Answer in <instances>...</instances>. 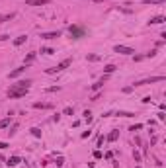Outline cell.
Returning a JSON list of instances; mask_svg holds the SVG:
<instances>
[{
    "instance_id": "cell-1",
    "label": "cell",
    "mask_w": 166,
    "mask_h": 168,
    "mask_svg": "<svg viewBox=\"0 0 166 168\" xmlns=\"http://www.w3.org/2000/svg\"><path fill=\"white\" fill-rule=\"evenodd\" d=\"M29 84H32V80H20V82L12 84L8 88V98H24L29 92Z\"/></svg>"
},
{
    "instance_id": "cell-2",
    "label": "cell",
    "mask_w": 166,
    "mask_h": 168,
    "mask_svg": "<svg viewBox=\"0 0 166 168\" xmlns=\"http://www.w3.org/2000/svg\"><path fill=\"white\" fill-rule=\"evenodd\" d=\"M70 63H72V59H64V61H61L57 66H53V69H47V74H55V72L64 71L67 66H70Z\"/></svg>"
},
{
    "instance_id": "cell-3",
    "label": "cell",
    "mask_w": 166,
    "mask_h": 168,
    "mask_svg": "<svg viewBox=\"0 0 166 168\" xmlns=\"http://www.w3.org/2000/svg\"><path fill=\"white\" fill-rule=\"evenodd\" d=\"M70 35H72L74 39H80V37L86 35V32H84L82 27H78V26H70Z\"/></svg>"
},
{
    "instance_id": "cell-4",
    "label": "cell",
    "mask_w": 166,
    "mask_h": 168,
    "mask_svg": "<svg viewBox=\"0 0 166 168\" xmlns=\"http://www.w3.org/2000/svg\"><path fill=\"white\" fill-rule=\"evenodd\" d=\"M164 76H151V78H145L141 82H135V86H145V84H153V82H162Z\"/></svg>"
},
{
    "instance_id": "cell-5",
    "label": "cell",
    "mask_w": 166,
    "mask_h": 168,
    "mask_svg": "<svg viewBox=\"0 0 166 168\" xmlns=\"http://www.w3.org/2000/svg\"><path fill=\"white\" fill-rule=\"evenodd\" d=\"M113 51L119 53V55H133V53H135L133 49H131V47H127V45H115Z\"/></svg>"
},
{
    "instance_id": "cell-6",
    "label": "cell",
    "mask_w": 166,
    "mask_h": 168,
    "mask_svg": "<svg viewBox=\"0 0 166 168\" xmlns=\"http://www.w3.org/2000/svg\"><path fill=\"white\" fill-rule=\"evenodd\" d=\"M51 0H26L27 6H45V4H49Z\"/></svg>"
},
{
    "instance_id": "cell-7",
    "label": "cell",
    "mask_w": 166,
    "mask_h": 168,
    "mask_svg": "<svg viewBox=\"0 0 166 168\" xmlns=\"http://www.w3.org/2000/svg\"><path fill=\"white\" fill-rule=\"evenodd\" d=\"M61 37V32H47V33H41V39H57Z\"/></svg>"
},
{
    "instance_id": "cell-8",
    "label": "cell",
    "mask_w": 166,
    "mask_h": 168,
    "mask_svg": "<svg viewBox=\"0 0 166 168\" xmlns=\"http://www.w3.org/2000/svg\"><path fill=\"white\" fill-rule=\"evenodd\" d=\"M162 22H166L164 16H154V18L148 20V24H153V26H156V24H162Z\"/></svg>"
},
{
    "instance_id": "cell-9",
    "label": "cell",
    "mask_w": 166,
    "mask_h": 168,
    "mask_svg": "<svg viewBox=\"0 0 166 168\" xmlns=\"http://www.w3.org/2000/svg\"><path fill=\"white\" fill-rule=\"evenodd\" d=\"M26 39H27V35H20V37H16V39H14V45H16V47L24 45V43H26Z\"/></svg>"
},
{
    "instance_id": "cell-10",
    "label": "cell",
    "mask_w": 166,
    "mask_h": 168,
    "mask_svg": "<svg viewBox=\"0 0 166 168\" xmlns=\"http://www.w3.org/2000/svg\"><path fill=\"white\" fill-rule=\"evenodd\" d=\"M14 18H16V14H14V12L2 14V16H0V22H10V20H14Z\"/></svg>"
},
{
    "instance_id": "cell-11",
    "label": "cell",
    "mask_w": 166,
    "mask_h": 168,
    "mask_svg": "<svg viewBox=\"0 0 166 168\" xmlns=\"http://www.w3.org/2000/svg\"><path fill=\"white\" fill-rule=\"evenodd\" d=\"M24 71H26V65H24V66H20V69H16V71H12V72H10V78H16V76H20V74H22Z\"/></svg>"
},
{
    "instance_id": "cell-12",
    "label": "cell",
    "mask_w": 166,
    "mask_h": 168,
    "mask_svg": "<svg viewBox=\"0 0 166 168\" xmlns=\"http://www.w3.org/2000/svg\"><path fill=\"white\" fill-rule=\"evenodd\" d=\"M33 108H41V110H49V108H51V104H43V102H35L33 104Z\"/></svg>"
},
{
    "instance_id": "cell-13",
    "label": "cell",
    "mask_w": 166,
    "mask_h": 168,
    "mask_svg": "<svg viewBox=\"0 0 166 168\" xmlns=\"http://www.w3.org/2000/svg\"><path fill=\"white\" fill-rule=\"evenodd\" d=\"M6 164H8V166H16V164H20V158H18V156H10Z\"/></svg>"
},
{
    "instance_id": "cell-14",
    "label": "cell",
    "mask_w": 166,
    "mask_h": 168,
    "mask_svg": "<svg viewBox=\"0 0 166 168\" xmlns=\"http://www.w3.org/2000/svg\"><path fill=\"white\" fill-rule=\"evenodd\" d=\"M104 82H106V78H102V80H98L96 84H92V90H100V88L104 86Z\"/></svg>"
},
{
    "instance_id": "cell-15",
    "label": "cell",
    "mask_w": 166,
    "mask_h": 168,
    "mask_svg": "<svg viewBox=\"0 0 166 168\" xmlns=\"http://www.w3.org/2000/svg\"><path fill=\"white\" fill-rule=\"evenodd\" d=\"M33 59H35V53H29V55H27V57H26V61H24V65H29V63H33Z\"/></svg>"
},
{
    "instance_id": "cell-16",
    "label": "cell",
    "mask_w": 166,
    "mask_h": 168,
    "mask_svg": "<svg viewBox=\"0 0 166 168\" xmlns=\"http://www.w3.org/2000/svg\"><path fill=\"white\" fill-rule=\"evenodd\" d=\"M117 137H119V131H111V133L108 135V141H115Z\"/></svg>"
},
{
    "instance_id": "cell-17",
    "label": "cell",
    "mask_w": 166,
    "mask_h": 168,
    "mask_svg": "<svg viewBox=\"0 0 166 168\" xmlns=\"http://www.w3.org/2000/svg\"><path fill=\"white\" fill-rule=\"evenodd\" d=\"M8 125H10V117H6V119H2V121H0V129H6Z\"/></svg>"
},
{
    "instance_id": "cell-18",
    "label": "cell",
    "mask_w": 166,
    "mask_h": 168,
    "mask_svg": "<svg viewBox=\"0 0 166 168\" xmlns=\"http://www.w3.org/2000/svg\"><path fill=\"white\" fill-rule=\"evenodd\" d=\"M145 4H164V0H143Z\"/></svg>"
},
{
    "instance_id": "cell-19",
    "label": "cell",
    "mask_w": 166,
    "mask_h": 168,
    "mask_svg": "<svg viewBox=\"0 0 166 168\" xmlns=\"http://www.w3.org/2000/svg\"><path fill=\"white\" fill-rule=\"evenodd\" d=\"M104 71L109 74V72H113V71H115V66H113V65H108V66H104Z\"/></svg>"
},
{
    "instance_id": "cell-20",
    "label": "cell",
    "mask_w": 166,
    "mask_h": 168,
    "mask_svg": "<svg viewBox=\"0 0 166 168\" xmlns=\"http://www.w3.org/2000/svg\"><path fill=\"white\" fill-rule=\"evenodd\" d=\"M32 135H33V137H41V131H39L37 127H33V129H32Z\"/></svg>"
},
{
    "instance_id": "cell-21",
    "label": "cell",
    "mask_w": 166,
    "mask_h": 168,
    "mask_svg": "<svg viewBox=\"0 0 166 168\" xmlns=\"http://www.w3.org/2000/svg\"><path fill=\"white\" fill-rule=\"evenodd\" d=\"M84 119H86V121H92V113H90V111H84Z\"/></svg>"
},
{
    "instance_id": "cell-22",
    "label": "cell",
    "mask_w": 166,
    "mask_h": 168,
    "mask_svg": "<svg viewBox=\"0 0 166 168\" xmlns=\"http://www.w3.org/2000/svg\"><path fill=\"white\" fill-rule=\"evenodd\" d=\"M72 111H74V110H72L70 106H69V108H64V116H72Z\"/></svg>"
},
{
    "instance_id": "cell-23",
    "label": "cell",
    "mask_w": 166,
    "mask_h": 168,
    "mask_svg": "<svg viewBox=\"0 0 166 168\" xmlns=\"http://www.w3.org/2000/svg\"><path fill=\"white\" fill-rule=\"evenodd\" d=\"M117 116H123V117H133V113H129V111H119Z\"/></svg>"
},
{
    "instance_id": "cell-24",
    "label": "cell",
    "mask_w": 166,
    "mask_h": 168,
    "mask_svg": "<svg viewBox=\"0 0 166 168\" xmlns=\"http://www.w3.org/2000/svg\"><path fill=\"white\" fill-rule=\"evenodd\" d=\"M41 53H45V55H51L53 49H49V47H45V49H41Z\"/></svg>"
},
{
    "instance_id": "cell-25",
    "label": "cell",
    "mask_w": 166,
    "mask_h": 168,
    "mask_svg": "<svg viewBox=\"0 0 166 168\" xmlns=\"http://www.w3.org/2000/svg\"><path fill=\"white\" fill-rule=\"evenodd\" d=\"M141 127H143V125H141V123H137V125H133V127H131V131H139Z\"/></svg>"
},
{
    "instance_id": "cell-26",
    "label": "cell",
    "mask_w": 166,
    "mask_h": 168,
    "mask_svg": "<svg viewBox=\"0 0 166 168\" xmlns=\"http://www.w3.org/2000/svg\"><path fill=\"white\" fill-rule=\"evenodd\" d=\"M59 90V86H51V88H47V92H57Z\"/></svg>"
},
{
    "instance_id": "cell-27",
    "label": "cell",
    "mask_w": 166,
    "mask_h": 168,
    "mask_svg": "<svg viewBox=\"0 0 166 168\" xmlns=\"http://www.w3.org/2000/svg\"><path fill=\"white\" fill-rule=\"evenodd\" d=\"M133 156H135V160H137V162H141V155H139V153H133Z\"/></svg>"
},
{
    "instance_id": "cell-28",
    "label": "cell",
    "mask_w": 166,
    "mask_h": 168,
    "mask_svg": "<svg viewBox=\"0 0 166 168\" xmlns=\"http://www.w3.org/2000/svg\"><path fill=\"white\" fill-rule=\"evenodd\" d=\"M4 149H8V145H6V143H2V141H0V150H4Z\"/></svg>"
},
{
    "instance_id": "cell-29",
    "label": "cell",
    "mask_w": 166,
    "mask_h": 168,
    "mask_svg": "<svg viewBox=\"0 0 166 168\" xmlns=\"http://www.w3.org/2000/svg\"><path fill=\"white\" fill-rule=\"evenodd\" d=\"M94 2H98V4H100V2H104V0H94Z\"/></svg>"
}]
</instances>
